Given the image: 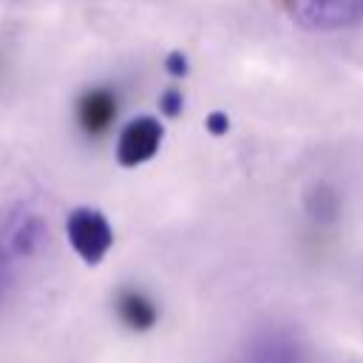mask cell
Listing matches in <instances>:
<instances>
[{
    "label": "cell",
    "mask_w": 363,
    "mask_h": 363,
    "mask_svg": "<svg viewBox=\"0 0 363 363\" xmlns=\"http://www.w3.org/2000/svg\"><path fill=\"white\" fill-rule=\"evenodd\" d=\"M45 238H48V230H45L43 216L28 207H11L0 218V252L9 261L37 255Z\"/></svg>",
    "instance_id": "obj_1"
},
{
    "label": "cell",
    "mask_w": 363,
    "mask_h": 363,
    "mask_svg": "<svg viewBox=\"0 0 363 363\" xmlns=\"http://www.w3.org/2000/svg\"><path fill=\"white\" fill-rule=\"evenodd\" d=\"M286 14L309 31H335L363 17V0H284Z\"/></svg>",
    "instance_id": "obj_2"
},
{
    "label": "cell",
    "mask_w": 363,
    "mask_h": 363,
    "mask_svg": "<svg viewBox=\"0 0 363 363\" xmlns=\"http://www.w3.org/2000/svg\"><path fill=\"white\" fill-rule=\"evenodd\" d=\"M65 233L74 252L85 264H99L113 244V230L108 218L94 207H77L65 221Z\"/></svg>",
    "instance_id": "obj_3"
},
{
    "label": "cell",
    "mask_w": 363,
    "mask_h": 363,
    "mask_svg": "<svg viewBox=\"0 0 363 363\" xmlns=\"http://www.w3.org/2000/svg\"><path fill=\"white\" fill-rule=\"evenodd\" d=\"M159 145H162V125L153 116H136L119 133L116 159L122 167H136L150 156H156Z\"/></svg>",
    "instance_id": "obj_4"
},
{
    "label": "cell",
    "mask_w": 363,
    "mask_h": 363,
    "mask_svg": "<svg viewBox=\"0 0 363 363\" xmlns=\"http://www.w3.org/2000/svg\"><path fill=\"white\" fill-rule=\"evenodd\" d=\"M116 119V94L111 88H91L77 102V122L88 136L105 133Z\"/></svg>",
    "instance_id": "obj_5"
},
{
    "label": "cell",
    "mask_w": 363,
    "mask_h": 363,
    "mask_svg": "<svg viewBox=\"0 0 363 363\" xmlns=\"http://www.w3.org/2000/svg\"><path fill=\"white\" fill-rule=\"evenodd\" d=\"M244 363H301V352L289 335L269 332V335H261L250 346Z\"/></svg>",
    "instance_id": "obj_6"
},
{
    "label": "cell",
    "mask_w": 363,
    "mask_h": 363,
    "mask_svg": "<svg viewBox=\"0 0 363 363\" xmlns=\"http://www.w3.org/2000/svg\"><path fill=\"white\" fill-rule=\"evenodd\" d=\"M116 315H119V320L125 326H130L136 332L150 329L156 323V318H159L153 301L147 295L136 292V289H122L119 292V298H116Z\"/></svg>",
    "instance_id": "obj_7"
},
{
    "label": "cell",
    "mask_w": 363,
    "mask_h": 363,
    "mask_svg": "<svg viewBox=\"0 0 363 363\" xmlns=\"http://www.w3.org/2000/svg\"><path fill=\"white\" fill-rule=\"evenodd\" d=\"M306 207H309V213H312L315 218L329 221V218L337 213V196H335L329 187H315V190L309 193Z\"/></svg>",
    "instance_id": "obj_8"
},
{
    "label": "cell",
    "mask_w": 363,
    "mask_h": 363,
    "mask_svg": "<svg viewBox=\"0 0 363 363\" xmlns=\"http://www.w3.org/2000/svg\"><path fill=\"white\" fill-rule=\"evenodd\" d=\"M159 105H162V111H164L167 116H179V111H182V94H179L176 88H170V91L162 94Z\"/></svg>",
    "instance_id": "obj_9"
},
{
    "label": "cell",
    "mask_w": 363,
    "mask_h": 363,
    "mask_svg": "<svg viewBox=\"0 0 363 363\" xmlns=\"http://www.w3.org/2000/svg\"><path fill=\"white\" fill-rule=\"evenodd\" d=\"M187 71V62H184V57L182 54H170L167 57V74H173V77H182Z\"/></svg>",
    "instance_id": "obj_10"
},
{
    "label": "cell",
    "mask_w": 363,
    "mask_h": 363,
    "mask_svg": "<svg viewBox=\"0 0 363 363\" xmlns=\"http://www.w3.org/2000/svg\"><path fill=\"white\" fill-rule=\"evenodd\" d=\"M227 125H230V122H227V116H224V113H218V111L207 116V128H210L213 133H224V130H227Z\"/></svg>",
    "instance_id": "obj_11"
},
{
    "label": "cell",
    "mask_w": 363,
    "mask_h": 363,
    "mask_svg": "<svg viewBox=\"0 0 363 363\" xmlns=\"http://www.w3.org/2000/svg\"><path fill=\"white\" fill-rule=\"evenodd\" d=\"M9 258L0 252V301H3V295H6V289H9Z\"/></svg>",
    "instance_id": "obj_12"
}]
</instances>
